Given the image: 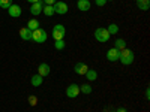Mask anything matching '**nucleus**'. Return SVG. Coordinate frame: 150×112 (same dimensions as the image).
I'll use <instances>...</instances> for the list:
<instances>
[{
    "instance_id": "9b49d317",
    "label": "nucleus",
    "mask_w": 150,
    "mask_h": 112,
    "mask_svg": "<svg viewBox=\"0 0 150 112\" xmlns=\"http://www.w3.org/2000/svg\"><path fill=\"white\" fill-rule=\"evenodd\" d=\"M77 8L83 12H87L90 9V0H77Z\"/></svg>"
},
{
    "instance_id": "39448f33",
    "label": "nucleus",
    "mask_w": 150,
    "mask_h": 112,
    "mask_svg": "<svg viewBox=\"0 0 150 112\" xmlns=\"http://www.w3.org/2000/svg\"><path fill=\"white\" fill-rule=\"evenodd\" d=\"M53 8H54V14H59V15H65L68 12V5L65 2H56Z\"/></svg>"
},
{
    "instance_id": "4468645a",
    "label": "nucleus",
    "mask_w": 150,
    "mask_h": 112,
    "mask_svg": "<svg viewBox=\"0 0 150 112\" xmlns=\"http://www.w3.org/2000/svg\"><path fill=\"white\" fill-rule=\"evenodd\" d=\"M137 2V6H138V9L141 10H149L150 8V0H135Z\"/></svg>"
},
{
    "instance_id": "9d476101",
    "label": "nucleus",
    "mask_w": 150,
    "mask_h": 112,
    "mask_svg": "<svg viewBox=\"0 0 150 112\" xmlns=\"http://www.w3.org/2000/svg\"><path fill=\"white\" fill-rule=\"evenodd\" d=\"M74 70H75V73H77V75H86L87 70H89V66H87L86 63H81V61H80V63L75 64Z\"/></svg>"
},
{
    "instance_id": "423d86ee",
    "label": "nucleus",
    "mask_w": 150,
    "mask_h": 112,
    "mask_svg": "<svg viewBox=\"0 0 150 112\" xmlns=\"http://www.w3.org/2000/svg\"><path fill=\"white\" fill-rule=\"evenodd\" d=\"M78 94H80V85H77V84H71L66 88V96L69 99H75Z\"/></svg>"
},
{
    "instance_id": "f03ea898",
    "label": "nucleus",
    "mask_w": 150,
    "mask_h": 112,
    "mask_svg": "<svg viewBox=\"0 0 150 112\" xmlns=\"http://www.w3.org/2000/svg\"><path fill=\"white\" fill-rule=\"evenodd\" d=\"M47 37H48L47 36V32L44 29H41V27L32 32V41L36 42V43H44L47 41Z\"/></svg>"
},
{
    "instance_id": "b1692460",
    "label": "nucleus",
    "mask_w": 150,
    "mask_h": 112,
    "mask_svg": "<svg viewBox=\"0 0 150 112\" xmlns=\"http://www.w3.org/2000/svg\"><path fill=\"white\" fill-rule=\"evenodd\" d=\"M29 103H30L32 106H35V105L38 103V99H36L35 96H30V97H29Z\"/></svg>"
},
{
    "instance_id": "f3484780",
    "label": "nucleus",
    "mask_w": 150,
    "mask_h": 112,
    "mask_svg": "<svg viewBox=\"0 0 150 112\" xmlns=\"http://www.w3.org/2000/svg\"><path fill=\"white\" fill-rule=\"evenodd\" d=\"M27 29L29 30H36V29H39V21L38 20H35V18H32V20H29V22H27Z\"/></svg>"
},
{
    "instance_id": "5701e85b",
    "label": "nucleus",
    "mask_w": 150,
    "mask_h": 112,
    "mask_svg": "<svg viewBox=\"0 0 150 112\" xmlns=\"http://www.w3.org/2000/svg\"><path fill=\"white\" fill-rule=\"evenodd\" d=\"M11 5H12V0H0V8L3 9H8Z\"/></svg>"
},
{
    "instance_id": "1a4fd4ad",
    "label": "nucleus",
    "mask_w": 150,
    "mask_h": 112,
    "mask_svg": "<svg viewBox=\"0 0 150 112\" xmlns=\"http://www.w3.org/2000/svg\"><path fill=\"white\" fill-rule=\"evenodd\" d=\"M8 12H9V15H11L12 18H18V17L21 15V8H20L18 5L12 3V5L8 8Z\"/></svg>"
},
{
    "instance_id": "a878e982",
    "label": "nucleus",
    "mask_w": 150,
    "mask_h": 112,
    "mask_svg": "<svg viewBox=\"0 0 150 112\" xmlns=\"http://www.w3.org/2000/svg\"><path fill=\"white\" fill-rule=\"evenodd\" d=\"M42 2H44V5H54L57 0H42Z\"/></svg>"
},
{
    "instance_id": "bb28decb",
    "label": "nucleus",
    "mask_w": 150,
    "mask_h": 112,
    "mask_svg": "<svg viewBox=\"0 0 150 112\" xmlns=\"http://www.w3.org/2000/svg\"><path fill=\"white\" fill-rule=\"evenodd\" d=\"M116 112H128V111L125 109V108H117V109H116Z\"/></svg>"
},
{
    "instance_id": "6ab92c4d",
    "label": "nucleus",
    "mask_w": 150,
    "mask_h": 112,
    "mask_svg": "<svg viewBox=\"0 0 150 112\" xmlns=\"http://www.w3.org/2000/svg\"><path fill=\"white\" fill-rule=\"evenodd\" d=\"M80 93H83V94H90V93H92V85H90V84H83V85L80 87Z\"/></svg>"
},
{
    "instance_id": "a211bd4d",
    "label": "nucleus",
    "mask_w": 150,
    "mask_h": 112,
    "mask_svg": "<svg viewBox=\"0 0 150 112\" xmlns=\"http://www.w3.org/2000/svg\"><path fill=\"white\" fill-rule=\"evenodd\" d=\"M86 78H87V81H96V78H98L96 70L89 69V70H87V73H86Z\"/></svg>"
},
{
    "instance_id": "4be33fe9",
    "label": "nucleus",
    "mask_w": 150,
    "mask_h": 112,
    "mask_svg": "<svg viewBox=\"0 0 150 112\" xmlns=\"http://www.w3.org/2000/svg\"><path fill=\"white\" fill-rule=\"evenodd\" d=\"M65 41L63 39H60V41H54V48L56 49H59V51H62V49H63L65 48Z\"/></svg>"
},
{
    "instance_id": "cd10ccee",
    "label": "nucleus",
    "mask_w": 150,
    "mask_h": 112,
    "mask_svg": "<svg viewBox=\"0 0 150 112\" xmlns=\"http://www.w3.org/2000/svg\"><path fill=\"white\" fill-rule=\"evenodd\" d=\"M149 93H150V91H149V88H147V90H146V99H149V97H150V94H149Z\"/></svg>"
},
{
    "instance_id": "393cba45",
    "label": "nucleus",
    "mask_w": 150,
    "mask_h": 112,
    "mask_svg": "<svg viewBox=\"0 0 150 112\" xmlns=\"http://www.w3.org/2000/svg\"><path fill=\"white\" fill-rule=\"evenodd\" d=\"M95 3H96L98 6H104V5L107 3V0H95Z\"/></svg>"
},
{
    "instance_id": "7ed1b4c3",
    "label": "nucleus",
    "mask_w": 150,
    "mask_h": 112,
    "mask_svg": "<svg viewBox=\"0 0 150 112\" xmlns=\"http://www.w3.org/2000/svg\"><path fill=\"white\" fill-rule=\"evenodd\" d=\"M110 33H108V30L107 29H102V27H99V29H96L95 30V39L98 41V42H102V43H105V42H108L110 41Z\"/></svg>"
},
{
    "instance_id": "f8f14e48",
    "label": "nucleus",
    "mask_w": 150,
    "mask_h": 112,
    "mask_svg": "<svg viewBox=\"0 0 150 112\" xmlns=\"http://www.w3.org/2000/svg\"><path fill=\"white\" fill-rule=\"evenodd\" d=\"M20 36L23 41H32V30H29L27 27L20 29Z\"/></svg>"
},
{
    "instance_id": "ddd939ff",
    "label": "nucleus",
    "mask_w": 150,
    "mask_h": 112,
    "mask_svg": "<svg viewBox=\"0 0 150 112\" xmlns=\"http://www.w3.org/2000/svg\"><path fill=\"white\" fill-rule=\"evenodd\" d=\"M38 75H41V76H47V75H50V66L47 63H42L39 64V67H38Z\"/></svg>"
},
{
    "instance_id": "20e7f679",
    "label": "nucleus",
    "mask_w": 150,
    "mask_h": 112,
    "mask_svg": "<svg viewBox=\"0 0 150 112\" xmlns=\"http://www.w3.org/2000/svg\"><path fill=\"white\" fill-rule=\"evenodd\" d=\"M65 33H66V29L63 24H56V26L53 27V32H51V36L54 41H60L65 37Z\"/></svg>"
},
{
    "instance_id": "aec40b11",
    "label": "nucleus",
    "mask_w": 150,
    "mask_h": 112,
    "mask_svg": "<svg viewBox=\"0 0 150 112\" xmlns=\"http://www.w3.org/2000/svg\"><path fill=\"white\" fill-rule=\"evenodd\" d=\"M114 45H116L114 48H117L119 51H122V49H125V48H126V41H125V39H117Z\"/></svg>"
},
{
    "instance_id": "2eb2a0df",
    "label": "nucleus",
    "mask_w": 150,
    "mask_h": 112,
    "mask_svg": "<svg viewBox=\"0 0 150 112\" xmlns=\"http://www.w3.org/2000/svg\"><path fill=\"white\" fill-rule=\"evenodd\" d=\"M42 81H44V78L41 76V75H33L32 79H30V84H32L33 87H39V85L42 84Z\"/></svg>"
},
{
    "instance_id": "6e6552de",
    "label": "nucleus",
    "mask_w": 150,
    "mask_h": 112,
    "mask_svg": "<svg viewBox=\"0 0 150 112\" xmlns=\"http://www.w3.org/2000/svg\"><path fill=\"white\" fill-rule=\"evenodd\" d=\"M107 58H108V61H117V60L120 58V51H119L117 48H111V49H108Z\"/></svg>"
},
{
    "instance_id": "c756f323",
    "label": "nucleus",
    "mask_w": 150,
    "mask_h": 112,
    "mask_svg": "<svg viewBox=\"0 0 150 112\" xmlns=\"http://www.w3.org/2000/svg\"><path fill=\"white\" fill-rule=\"evenodd\" d=\"M107 2H112V0H107Z\"/></svg>"
},
{
    "instance_id": "f257e3e1",
    "label": "nucleus",
    "mask_w": 150,
    "mask_h": 112,
    "mask_svg": "<svg viewBox=\"0 0 150 112\" xmlns=\"http://www.w3.org/2000/svg\"><path fill=\"white\" fill-rule=\"evenodd\" d=\"M119 60H120L122 64L129 66V64L134 63V52L131 51V49L125 48V49H122V51H120V58H119Z\"/></svg>"
},
{
    "instance_id": "c85d7f7f",
    "label": "nucleus",
    "mask_w": 150,
    "mask_h": 112,
    "mask_svg": "<svg viewBox=\"0 0 150 112\" xmlns=\"http://www.w3.org/2000/svg\"><path fill=\"white\" fill-rule=\"evenodd\" d=\"M29 3H36V2H39V0H27Z\"/></svg>"
},
{
    "instance_id": "412c9836",
    "label": "nucleus",
    "mask_w": 150,
    "mask_h": 112,
    "mask_svg": "<svg viewBox=\"0 0 150 112\" xmlns=\"http://www.w3.org/2000/svg\"><path fill=\"white\" fill-rule=\"evenodd\" d=\"M107 30H108L110 34H117L119 33V26H117V24H110Z\"/></svg>"
},
{
    "instance_id": "0eeeda50",
    "label": "nucleus",
    "mask_w": 150,
    "mask_h": 112,
    "mask_svg": "<svg viewBox=\"0 0 150 112\" xmlns=\"http://www.w3.org/2000/svg\"><path fill=\"white\" fill-rule=\"evenodd\" d=\"M42 9H44V2H42V0H39V2H36V3H32V6H30V14L36 17V15L42 14Z\"/></svg>"
},
{
    "instance_id": "dca6fc26",
    "label": "nucleus",
    "mask_w": 150,
    "mask_h": 112,
    "mask_svg": "<svg viewBox=\"0 0 150 112\" xmlns=\"http://www.w3.org/2000/svg\"><path fill=\"white\" fill-rule=\"evenodd\" d=\"M42 14H45L47 17H53V15H54V8H53V5H44Z\"/></svg>"
}]
</instances>
